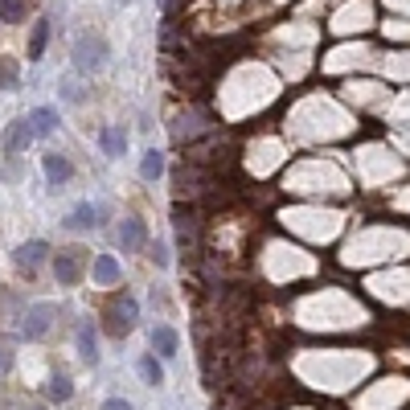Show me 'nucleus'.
I'll return each instance as SVG.
<instances>
[{"instance_id": "a211bd4d", "label": "nucleus", "mask_w": 410, "mask_h": 410, "mask_svg": "<svg viewBox=\"0 0 410 410\" xmlns=\"http://www.w3.org/2000/svg\"><path fill=\"white\" fill-rule=\"evenodd\" d=\"M140 374H144L148 386H160V381H164V369L156 365V357H144V361H140Z\"/></svg>"}, {"instance_id": "f03ea898", "label": "nucleus", "mask_w": 410, "mask_h": 410, "mask_svg": "<svg viewBox=\"0 0 410 410\" xmlns=\"http://www.w3.org/2000/svg\"><path fill=\"white\" fill-rule=\"evenodd\" d=\"M103 53H107V41L98 33H86V37H78V46H74V66L78 70H98Z\"/></svg>"}, {"instance_id": "ddd939ff", "label": "nucleus", "mask_w": 410, "mask_h": 410, "mask_svg": "<svg viewBox=\"0 0 410 410\" xmlns=\"http://www.w3.org/2000/svg\"><path fill=\"white\" fill-rule=\"evenodd\" d=\"M46 41H49V21H37L33 25V41H29V62H37L46 53Z\"/></svg>"}, {"instance_id": "5701e85b", "label": "nucleus", "mask_w": 410, "mask_h": 410, "mask_svg": "<svg viewBox=\"0 0 410 410\" xmlns=\"http://www.w3.org/2000/svg\"><path fill=\"white\" fill-rule=\"evenodd\" d=\"M103 410H131V406L123 402V398H107V402H103Z\"/></svg>"}, {"instance_id": "9d476101", "label": "nucleus", "mask_w": 410, "mask_h": 410, "mask_svg": "<svg viewBox=\"0 0 410 410\" xmlns=\"http://www.w3.org/2000/svg\"><path fill=\"white\" fill-rule=\"evenodd\" d=\"M70 160L66 156H58V152H46V177L53 180V185H62V180H70Z\"/></svg>"}, {"instance_id": "dca6fc26", "label": "nucleus", "mask_w": 410, "mask_h": 410, "mask_svg": "<svg viewBox=\"0 0 410 410\" xmlns=\"http://www.w3.org/2000/svg\"><path fill=\"white\" fill-rule=\"evenodd\" d=\"M103 148H107V156H123V148H128V135L119 128H107L103 131Z\"/></svg>"}, {"instance_id": "39448f33", "label": "nucleus", "mask_w": 410, "mask_h": 410, "mask_svg": "<svg viewBox=\"0 0 410 410\" xmlns=\"http://www.w3.org/2000/svg\"><path fill=\"white\" fill-rule=\"evenodd\" d=\"M173 222H177V234H180V242L185 246H197V213L193 210H185V205H177L173 210Z\"/></svg>"}, {"instance_id": "f3484780", "label": "nucleus", "mask_w": 410, "mask_h": 410, "mask_svg": "<svg viewBox=\"0 0 410 410\" xmlns=\"http://www.w3.org/2000/svg\"><path fill=\"white\" fill-rule=\"evenodd\" d=\"M78 349H82V361H86V365H95V361H98V353H95V332H91V324L78 328Z\"/></svg>"}, {"instance_id": "4be33fe9", "label": "nucleus", "mask_w": 410, "mask_h": 410, "mask_svg": "<svg viewBox=\"0 0 410 410\" xmlns=\"http://www.w3.org/2000/svg\"><path fill=\"white\" fill-rule=\"evenodd\" d=\"M152 262H156V267H168V250H164V246H152Z\"/></svg>"}, {"instance_id": "2eb2a0df", "label": "nucleus", "mask_w": 410, "mask_h": 410, "mask_svg": "<svg viewBox=\"0 0 410 410\" xmlns=\"http://www.w3.org/2000/svg\"><path fill=\"white\" fill-rule=\"evenodd\" d=\"M140 173H144V180H156L164 173V152H144V164H140Z\"/></svg>"}, {"instance_id": "412c9836", "label": "nucleus", "mask_w": 410, "mask_h": 410, "mask_svg": "<svg viewBox=\"0 0 410 410\" xmlns=\"http://www.w3.org/2000/svg\"><path fill=\"white\" fill-rule=\"evenodd\" d=\"M0 82H4V86H13L16 82V62H9V58L0 62Z\"/></svg>"}, {"instance_id": "6ab92c4d", "label": "nucleus", "mask_w": 410, "mask_h": 410, "mask_svg": "<svg viewBox=\"0 0 410 410\" xmlns=\"http://www.w3.org/2000/svg\"><path fill=\"white\" fill-rule=\"evenodd\" d=\"M49 398H53V402H66V398H70V377L66 374H58L49 381Z\"/></svg>"}, {"instance_id": "20e7f679", "label": "nucleus", "mask_w": 410, "mask_h": 410, "mask_svg": "<svg viewBox=\"0 0 410 410\" xmlns=\"http://www.w3.org/2000/svg\"><path fill=\"white\" fill-rule=\"evenodd\" d=\"M29 140H33L29 119H13V123L4 128V152H9V156H16L21 148H29Z\"/></svg>"}, {"instance_id": "f257e3e1", "label": "nucleus", "mask_w": 410, "mask_h": 410, "mask_svg": "<svg viewBox=\"0 0 410 410\" xmlns=\"http://www.w3.org/2000/svg\"><path fill=\"white\" fill-rule=\"evenodd\" d=\"M131 324H135V299L131 295H115L107 304V332L123 337V332H131Z\"/></svg>"}, {"instance_id": "9b49d317", "label": "nucleus", "mask_w": 410, "mask_h": 410, "mask_svg": "<svg viewBox=\"0 0 410 410\" xmlns=\"http://www.w3.org/2000/svg\"><path fill=\"white\" fill-rule=\"evenodd\" d=\"M152 349H156L160 357H173V353H177V332H173L168 324H160L156 332H152Z\"/></svg>"}, {"instance_id": "0eeeda50", "label": "nucleus", "mask_w": 410, "mask_h": 410, "mask_svg": "<svg viewBox=\"0 0 410 410\" xmlns=\"http://www.w3.org/2000/svg\"><path fill=\"white\" fill-rule=\"evenodd\" d=\"M119 246H123V250H140V246H144V222H140V217H123Z\"/></svg>"}, {"instance_id": "1a4fd4ad", "label": "nucleus", "mask_w": 410, "mask_h": 410, "mask_svg": "<svg viewBox=\"0 0 410 410\" xmlns=\"http://www.w3.org/2000/svg\"><path fill=\"white\" fill-rule=\"evenodd\" d=\"M49 255V246L46 242H25V246H16V267H37V262Z\"/></svg>"}, {"instance_id": "aec40b11", "label": "nucleus", "mask_w": 410, "mask_h": 410, "mask_svg": "<svg viewBox=\"0 0 410 410\" xmlns=\"http://www.w3.org/2000/svg\"><path fill=\"white\" fill-rule=\"evenodd\" d=\"M0 16H4V21H21V16H25V4H21V0H4V4H0Z\"/></svg>"}, {"instance_id": "423d86ee", "label": "nucleus", "mask_w": 410, "mask_h": 410, "mask_svg": "<svg viewBox=\"0 0 410 410\" xmlns=\"http://www.w3.org/2000/svg\"><path fill=\"white\" fill-rule=\"evenodd\" d=\"M49 316H53V304H33L29 308V316H25V320H29V324H25V337H29V341L49 328Z\"/></svg>"}, {"instance_id": "4468645a", "label": "nucleus", "mask_w": 410, "mask_h": 410, "mask_svg": "<svg viewBox=\"0 0 410 410\" xmlns=\"http://www.w3.org/2000/svg\"><path fill=\"white\" fill-rule=\"evenodd\" d=\"M29 131L33 135H49V131H53V111H49V107H37V111L29 115Z\"/></svg>"}, {"instance_id": "f8f14e48", "label": "nucleus", "mask_w": 410, "mask_h": 410, "mask_svg": "<svg viewBox=\"0 0 410 410\" xmlns=\"http://www.w3.org/2000/svg\"><path fill=\"white\" fill-rule=\"evenodd\" d=\"M95 217H98V210L91 205V201H82L78 210L66 217V226H70V230H86V226H95Z\"/></svg>"}, {"instance_id": "7ed1b4c3", "label": "nucleus", "mask_w": 410, "mask_h": 410, "mask_svg": "<svg viewBox=\"0 0 410 410\" xmlns=\"http://www.w3.org/2000/svg\"><path fill=\"white\" fill-rule=\"evenodd\" d=\"M53 275L62 287H74L82 279V250H62L58 259H53Z\"/></svg>"}, {"instance_id": "6e6552de", "label": "nucleus", "mask_w": 410, "mask_h": 410, "mask_svg": "<svg viewBox=\"0 0 410 410\" xmlns=\"http://www.w3.org/2000/svg\"><path fill=\"white\" fill-rule=\"evenodd\" d=\"M91 275H95V283L111 287V283H119V262H115L111 255H98L95 267H91Z\"/></svg>"}]
</instances>
